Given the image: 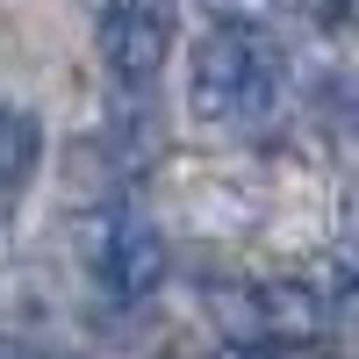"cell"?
Instances as JSON below:
<instances>
[{"instance_id":"cell-1","label":"cell","mask_w":359,"mask_h":359,"mask_svg":"<svg viewBox=\"0 0 359 359\" xmlns=\"http://www.w3.org/2000/svg\"><path fill=\"white\" fill-rule=\"evenodd\" d=\"M287 94V50L259 22H208L187 50V108L208 130H252Z\"/></svg>"},{"instance_id":"cell-2","label":"cell","mask_w":359,"mask_h":359,"mask_svg":"<svg viewBox=\"0 0 359 359\" xmlns=\"http://www.w3.org/2000/svg\"><path fill=\"white\" fill-rule=\"evenodd\" d=\"M72 252H79L86 287H94L108 309L151 302L158 280H165V237H158V223L144 216V208H130V201L86 208L79 230H72Z\"/></svg>"},{"instance_id":"cell-3","label":"cell","mask_w":359,"mask_h":359,"mask_svg":"<svg viewBox=\"0 0 359 359\" xmlns=\"http://www.w3.org/2000/svg\"><path fill=\"white\" fill-rule=\"evenodd\" d=\"M172 43H180V0H101L94 50H101V72L123 94H144L165 72Z\"/></svg>"},{"instance_id":"cell-4","label":"cell","mask_w":359,"mask_h":359,"mask_svg":"<svg viewBox=\"0 0 359 359\" xmlns=\"http://www.w3.org/2000/svg\"><path fill=\"white\" fill-rule=\"evenodd\" d=\"M36 158H43V123H36L22 101H0V194L29 187Z\"/></svg>"},{"instance_id":"cell-5","label":"cell","mask_w":359,"mask_h":359,"mask_svg":"<svg viewBox=\"0 0 359 359\" xmlns=\"http://www.w3.org/2000/svg\"><path fill=\"white\" fill-rule=\"evenodd\" d=\"M323 302H331V316H359V252H345L331 266V280H323Z\"/></svg>"},{"instance_id":"cell-6","label":"cell","mask_w":359,"mask_h":359,"mask_svg":"<svg viewBox=\"0 0 359 359\" xmlns=\"http://www.w3.org/2000/svg\"><path fill=\"white\" fill-rule=\"evenodd\" d=\"M216 359H302L294 345H280V338H230V345H216Z\"/></svg>"},{"instance_id":"cell-7","label":"cell","mask_w":359,"mask_h":359,"mask_svg":"<svg viewBox=\"0 0 359 359\" xmlns=\"http://www.w3.org/2000/svg\"><path fill=\"white\" fill-rule=\"evenodd\" d=\"M287 0H208V15L216 22H266V15H280Z\"/></svg>"},{"instance_id":"cell-8","label":"cell","mask_w":359,"mask_h":359,"mask_svg":"<svg viewBox=\"0 0 359 359\" xmlns=\"http://www.w3.org/2000/svg\"><path fill=\"white\" fill-rule=\"evenodd\" d=\"M323 15L331 22H359V0H323Z\"/></svg>"}]
</instances>
